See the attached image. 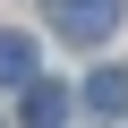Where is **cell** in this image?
<instances>
[{
    "label": "cell",
    "instance_id": "6da1fadb",
    "mask_svg": "<svg viewBox=\"0 0 128 128\" xmlns=\"http://www.w3.org/2000/svg\"><path fill=\"white\" fill-rule=\"evenodd\" d=\"M51 26L68 43H102V34H120V0H51Z\"/></svg>",
    "mask_w": 128,
    "mask_h": 128
},
{
    "label": "cell",
    "instance_id": "7a4b0ae2",
    "mask_svg": "<svg viewBox=\"0 0 128 128\" xmlns=\"http://www.w3.org/2000/svg\"><path fill=\"white\" fill-rule=\"evenodd\" d=\"M60 120H68V86H26V128H60Z\"/></svg>",
    "mask_w": 128,
    "mask_h": 128
},
{
    "label": "cell",
    "instance_id": "3957f363",
    "mask_svg": "<svg viewBox=\"0 0 128 128\" xmlns=\"http://www.w3.org/2000/svg\"><path fill=\"white\" fill-rule=\"evenodd\" d=\"M86 102H94L102 120H120V111H128V68H94V77H86Z\"/></svg>",
    "mask_w": 128,
    "mask_h": 128
},
{
    "label": "cell",
    "instance_id": "277c9868",
    "mask_svg": "<svg viewBox=\"0 0 128 128\" xmlns=\"http://www.w3.org/2000/svg\"><path fill=\"white\" fill-rule=\"evenodd\" d=\"M34 77V43L26 34H0V86H26Z\"/></svg>",
    "mask_w": 128,
    "mask_h": 128
}]
</instances>
